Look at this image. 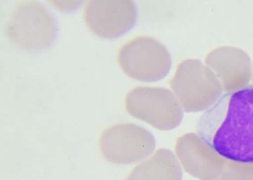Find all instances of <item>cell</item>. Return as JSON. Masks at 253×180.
<instances>
[{
    "instance_id": "obj_1",
    "label": "cell",
    "mask_w": 253,
    "mask_h": 180,
    "mask_svg": "<svg viewBox=\"0 0 253 180\" xmlns=\"http://www.w3.org/2000/svg\"><path fill=\"white\" fill-rule=\"evenodd\" d=\"M197 134L227 161L253 165V85L223 94L200 117Z\"/></svg>"
},
{
    "instance_id": "obj_2",
    "label": "cell",
    "mask_w": 253,
    "mask_h": 180,
    "mask_svg": "<svg viewBox=\"0 0 253 180\" xmlns=\"http://www.w3.org/2000/svg\"><path fill=\"white\" fill-rule=\"evenodd\" d=\"M170 87L186 112L207 111L224 92L213 71L198 59H186L178 65Z\"/></svg>"
},
{
    "instance_id": "obj_3",
    "label": "cell",
    "mask_w": 253,
    "mask_h": 180,
    "mask_svg": "<svg viewBox=\"0 0 253 180\" xmlns=\"http://www.w3.org/2000/svg\"><path fill=\"white\" fill-rule=\"evenodd\" d=\"M6 37L23 50L49 48L55 40V20L44 6L36 1H20L9 12L5 24Z\"/></svg>"
},
{
    "instance_id": "obj_4",
    "label": "cell",
    "mask_w": 253,
    "mask_h": 180,
    "mask_svg": "<svg viewBox=\"0 0 253 180\" xmlns=\"http://www.w3.org/2000/svg\"><path fill=\"white\" fill-rule=\"evenodd\" d=\"M117 61L124 73L133 79L157 82L164 79L171 69L168 49L150 36H138L119 49Z\"/></svg>"
},
{
    "instance_id": "obj_5",
    "label": "cell",
    "mask_w": 253,
    "mask_h": 180,
    "mask_svg": "<svg viewBox=\"0 0 253 180\" xmlns=\"http://www.w3.org/2000/svg\"><path fill=\"white\" fill-rule=\"evenodd\" d=\"M125 106L130 115L161 131L175 129L184 119L179 101L171 90L165 87H135L126 94Z\"/></svg>"
},
{
    "instance_id": "obj_6",
    "label": "cell",
    "mask_w": 253,
    "mask_h": 180,
    "mask_svg": "<svg viewBox=\"0 0 253 180\" xmlns=\"http://www.w3.org/2000/svg\"><path fill=\"white\" fill-rule=\"evenodd\" d=\"M156 139L146 128L133 123L111 126L101 134V154L110 163L131 164L145 160L155 152Z\"/></svg>"
},
{
    "instance_id": "obj_7",
    "label": "cell",
    "mask_w": 253,
    "mask_h": 180,
    "mask_svg": "<svg viewBox=\"0 0 253 180\" xmlns=\"http://www.w3.org/2000/svg\"><path fill=\"white\" fill-rule=\"evenodd\" d=\"M88 29L106 39H115L133 28L137 21V6L131 0H91L83 8Z\"/></svg>"
},
{
    "instance_id": "obj_8",
    "label": "cell",
    "mask_w": 253,
    "mask_h": 180,
    "mask_svg": "<svg viewBox=\"0 0 253 180\" xmlns=\"http://www.w3.org/2000/svg\"><path fill=\"white\" fill-rule=\"evenodd\" d=\"M175 152L183 170L199 180H215L229 161L208 145L197 133H187L176 141Z\"/></svg>"
},
{
    "instance_id": "obj_9",
    "label": "cell",
    "mask_w": 253,
    "mask_h": 180,
    "mask_svg": "<svg viewBox=\"0 0 253 180\" xmlns=\"http://www.w3.org/2000/svg\"><path fill=\"white\" fill-rule=\"evenodd\" d=\"M205 64L220 81L225 93L245 88L252 79L253 64L243 49L222 46L208 54Z\"/></svg>"
},
{
    "instance_id": "obj_10",
    "label": "cell",
    "mask_w": 253,
    "mask_h": 180,
    "mask_svg": "<svg viewBox=\"0 0 253 180\" xmlns=\"http://www.w3.org/2000/svg\"><path fill=\"white\" fill-rule=\"evenodd\" d=\"M183 168L175 153L160 148L135 167L126 180H182Z\"/></svg>"
},
{
    "instance_id": "obj_11",
    "label": "cell",
    "mask_w": 253,
    "mask_h": 180,
    "mask_svg": "<svg viewBox=\"0 0 253 180\" xmlns=\"http://www.w3.org/2000/svg\"><path fill=\"white\" fill-rule=\"evenodd\" d=\"M252 82L253 84V76H252Z\"/></svg>"
}]
</instances>
